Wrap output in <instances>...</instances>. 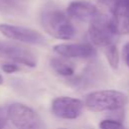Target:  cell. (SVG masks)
<instances>
[{"label":"cell","mask_w":129,"mask_h":129,"mask_svg":"<svg viewBox=\"0 0 129 129\" xmlns=\"http://www.w3.org/2000/svg\"><path fill=\"white\" fill-rule=\"evenodd\" d=\"M40 24L49 35L57 39H71L76 35V28L68 14L52 3L41 10Z\"/></svg>","instance_id":"6da1fadb"},{"label":"cell","mask_w":129,"mask_h":129,"mask_svg":"<svg viewBox=\"0 0 129 129\" xmlns=\"http://www.w3.org/2000/svg\"><path fill=\"white\" fill-rule=\"evenodd\" d=\"M128 103V97L123 92L116 90H99L89 93L84 102L90 111L107 112L123 109Z\"/></svg>","instance_id":"7a4b0ae2"},{"label":"cell","mask_w":129,"mask_h":129,"mask_svg":"<svg viewBox=\"0 0 129 129\" xmlns=\"http://www.w3.org/2000/svg\"><path fill=\"white\" fill-rule=\"evenodd\" d=\"M88 34L92 43L100 47L102 50L115 45L118 35L112 17L102 14L91 22Z\"/></svg>","instance_id":"3957f363"},{"label":"cell","mask_w":129,"mask_h":129,"mask_svg":"<svg viewBox=\"0 0 129 129\" xmlns=\"http://www.w3.org/2000/svg\"><path fill=\"white\" fill-rule=\"evenodd\" d=\"M7 116L17 129H47L40 116L24 104L14 103L9 105Z\"/></svg>","instance_id":"277c9868"},{"label":"cell","mask_w":129,"mask_h":129,"mask_svg":"<svg viewBox=\"0 0 129 129\" xmlns=\"http://www.w3.org/2000/svg\"><path fill=\"white\" fill-rule=\"evenodd\" d=\"M0 58L13 60L30 68L37 63L35 54L27 47L2 40H0Z\"/></svg>","instance_id":"5b68a950"},{"label":"cell","mask_w":129,"mask_h":129,"mask_svg":"<svg viewBox=\"0 0 129 129\" xmlns=\"http://www.w3.org/2000/svg\"><path fill=\"white\" fill-rule=\"evenodd\" d=\"M84 103L72 97H58L51 103V112L61 119H77L83 113Z\"/></svg>","instance_id":"8992f818"},{"label":"cell","mask_w":129,"mask_h":129,"mask_svg":"<svg viewBox=\"0 0 129 129\" xmlns=\"http://www.w3.org/2000/svg\"><path fill=\"white\" fill-rule=\"evenodd\" d=\"M0 32L8 38L18 40L30 44H43L45 43L44 36L38 31L22 26L0 24Z\"/></svg>","instance_id":"52a82bcc"},{"label":"cell","mask_w":129,"mask_h":129,"mask_svg":"<svg viewBox=\"0 0 129 129\" xmlns=\"http://www.w3.org/2000/svg\"><path fill=\"white\" fill-rule=\"evenodd\" d=\"M67 14L73 19L91 23L100 15V12L98 8L91 2L86 0H76L71 2L68 6Z\"/></svg>","instance_id":"ba28073f"},{"label":"cell","mask_w":129,"mask_h":129,"mask_svg":"<svg viewBox=\"0 0 129 129\" xmlns=\"http://www.w3.org/2000/svg\"><path fill=\"white\" fill-rule=\"evenodd\" d=\"M53 50L64 58H91L96 55V49L90 43H59L53 46Z\"/></svg>","instance_id":"9c48e42d"},{"label":"cell","mask_w":129,"mask_h":129,"mask_svg":"<svg viewBox=\"0 0 129 129\" xmlns=\"http://www.w3.org/2000/svg\"><path fill=\"white\" fill-rule=\"evenodd\" d=\"M113 22L118 34L129 33V0H118L112 7Z\"/></svg>","instance_id":"30bf717a"},{"label":"cell","mask_w":129,"mask_h":129,"mask_svg":"<svg viewBox=\"0 0 129 129\" xmlns=\"http://www.w3.org/2000/svg\"><path fill=\"white\" fill-rule=\"evenodd\" d=\"M52 70L62 77H71L75 73V68L73 63L67 60L64 57H51L49 60Z\"/></svg>","instance_id":"8fae6325"},{"label":"cell","mask_w":129,"mask_h":129,"mask_svg":"<svg viewBox=\"0 0 129 129\" xmlns=\"http://www.w3.org/2000/svg\"><path fill=\"white\" fill-rule=\"evenodd\" d=\"M25 11V7L16 0H0V12L9 15H19Z\"/></svg>","instance_id":"7c38bea8"},{"label":"cell","mask_w":129,"mask_h":129,"mask_svg":"<svg viewBox=\"0 0 129 129\" xmlns=\"http://www.w3.org/2000/svg\"><path fill=\"white\" fill-rule=\"evenodd\" d=\"M103 52L105 53L107 60L112 69H117L119 67V51L117 48V44L109 46L105 49H103Z\"/></svg>","instance_id":"4fadbf2b"},{"label":"cell","mask_w":129,"mask_h":129,"mask_svg":"<svg viewBox=\"0 0 129 129\" xmlns=\"http://www.w3.org/2000/svg\"><path fill=\"white\" fill-rule=\"evenodd\" d=\"M100 129H126V127L119 121L114 119H106L103 120L99 124Z\"/></svg>","instance_id":"5bb4252c"},{"label":"cell","mask_w":129,"mask_h":129,"mask_svg":"<svg viewBox=\"0 0 129 129\" xmlns=\"http://www.w3.org/2000/svg\"><path fill=\"white\" fill-rule=\"evenodd\" d=\"M8 120L7 116V108L0 107V129H3Z\"/></svg>","instance_id":"9a60e30c"},{"label":"cell","mask_w":129,"mask_h":129,"mask_svg":"<svg viewBox=\"0 0 129 129\" xmlns=\"http://www.w3.org/2000/svg\"><path fill=\"white\" fill-rule=\"evenodd\" d=\"M1 68H2V70H3L5 73H7V74H12V73H15V72H17V71L19 70V68H18L16 64L10 63V62H6V63L2 64Z\"/></svg>","instance_id":"2e32d148"},{"label":"cell","mask_w":129,"mask_h":129,"mask_svg":"<svg viewBox=\"0 0 129 129\" xmlns=\"http://www.w3.org/2000/svg\"><path fill=\"white\" fill-rule=\"evenodd\" d=\"M123 58L125 60V63L129 68V42H127L123 47Z\"/></svg>","instance_id":"e0dca14e"},{"label":"cell","mask_w":129,"mask_h":129,"mask_svg":"<svg viewBox=\"0 0 129 129\" xmlns=\"http://www.w3.org/2000/svg\"><path fill=\"white\" fill-rule=\"evenodd\" d=\"M101 3H103V4H105V5H107V6H110V7H112L118 0H99Z\"/></svg>","instance_id":"ac0fdd59"},{"label":"cell","mask_w":129,"mask_h":129,"mask_svg":"<svg viewBox=\"0 0 129 129\" xmlns=\"http://www.w3.org/2000/svg\"><path fill=\"white\" fill-rule=\"evenodd\" d=\"M2 83H3V78H2V77H1V75H0V85H1Z\"/></svg>","instance_id":"d6986e66"}]
</instances>
